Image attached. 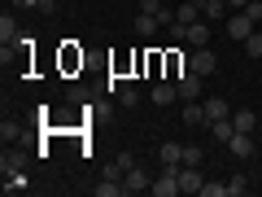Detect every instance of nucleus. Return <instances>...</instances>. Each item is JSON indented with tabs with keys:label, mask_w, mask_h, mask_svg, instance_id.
<instances>
[{
	"label": "nucleus",
	"mask_w": 262,
	"mask_h": 197,
	"mask_svg": "<svg viewBox=\"0 0 262 197\" xmlns=\"http://www.w3.org/2000/svg\"><path fill=\"white\" fill-rule=\"evenodd\" d=\"M149 193H153V197H175V193H179V167H162L158 175H153Z\"/></svg>",
	"instance_id": "1"
},
{
	"label": "nucleus",
	"mask_w": 262,
	"mask_h": 197,
	"mask_svg": "<svg viewBox=\"0 0 262 197\" xmlns=\"http://www.w3.org/2000/svg\"><path fill=\"white\" fill-rule=\"evenodd\" d=\"M253 31H258V22H253V18H249L245 9H236L232 18H227V35H232V40H241V44H245V40L253 35Z\"/></svg>",
	"instance_id": "2"
},
{
	"label": "nucleus",
	"mask_w": 262,
	"mask_h": 197,
	"mask_svg": "<svg viewBox=\"0 0 262 197\" xmlns=\"http://www.w3.org/2000/svg\"><path fill=\"white\" fill-rule=\"evenodd\" d=\"M175 88H179V101H201V75L196 70H184L175 79Z\"/></svg>",
	"instance_id": "3"
},
{
	"label": "nucleus",
	"mask_w": 262,
	"mask_h": 197,
	"mask_svg": "<svg viewBox=\"0 0 262 197\" xmlns=\"http://www.w3.org/2000/svg\"><path fill=\"white\" fill-rule=\"evenodd\" d=\"M201 184H206L201 167H188V162H179V193H201Z\"/></svg>",
	"instance_id": "4"
},
{
	"label": "nucleus",
	"mask_w": 262,
	"mask_h": 197,
	"mask_svg": "<svg viewBox=\"0 0 262 197\" xmlns=\"http://www.w3.org/2000/svg\"><path fill=\"white\" fill-rule=\"evenodd\" d=\"M149 101H153V105H170V101H179V88H175V79H158V84L149 88Z\"/></svg>",
	"instance_id": "5"
},
{
	"label": "nucleus",
	"mask_w": 262,
	"mask_h": 197,
	"mask_svg": "<svg viewBox=\"0 0 262 197\" xmlns=\"http://www.w3.org/2000/svg\"><path fill=\"white\" fill-rule=\"evenodd\" d=\"M188 70H196V75L206 79V75H214V70H219V62H214V53H210V48H196V53L188 57Z\"/></svg>",
	"instance_id": "6"
},
{
	"label": "nucleus",
	"mask_w": 262,
	"mask_h": 197,
	"mask_svg": "<svg viewBox=\"0 0 262 197\" xmlns=\"http://www.w3.org/2000/svg\"><path fill=\"white\" fill-rule=\"evenodd\" d=\"M210 35H214V22H192V27H184V44H196V48H206Z\"/></svg>",
	"instance_id": "7"
},
{
	"label": "nucleus",
	"mask_w": 262,
	"mask_h": 197,
	"mask_svg": "<svg viewBox=\"0 0 262 197\" xmlns=\"http://www.w3.org/2000/svg\"><path fill=\"white\" fill-rule=\"evenodd\" d=\"M122 180H127V193H149V184H153V180H149V171H144V167H131V171H127Z\"/></svg>",
	"instance_id": "8"
},
{
	"label": "nucleus",
	"mask_w": 262,
	"mask_h": 197,
	"mask_svg": "<svg viewBox=\"0 0 262 197\" xmlns=\"http://www.w3.org/2000/svg\"><path fill=\"white\" fill-rule=\"evenodd\" d=\"M22 188H31L27 171L22 167H5V193H22Z\"/></svg>",
	"instance_id": "9"
},
{
	"label": "nucleus",
	"mask_w": 262,
	"mask_h": 197,
	"mask_svg": "<svg viewBox=\"0 0 262 197\" xmlns=\"http://www.w3.org/2000/svg\"><path fill=\"white\" fill-rule=\"evenodd\" d=\"M210 131H214V141L219 145H227L236 136V123H232V114H227V119H210Z\"/></svg>",
	"instance_id": "10"
},
{
	"label": "nucleus",
	"mask_w": 262,
	"mask_h": 197,
	"mask_svg": "<svg viewBox=\"0 0 262 197\" xmlns=\"http://www.w3.org/2000/svg\"><path fill=\"white\" fill-rule=\"evenodd\" d=\"M184 123H188V127L210 123V119H206V101H184Z\"/></svg>",
	"instance_id": "11"
},
{
	"label": "nucleus",
	"mask_w": 262,
	"mask_h": 197,
	"mask_svg": "<svg viewBox=\"0 0 262 197\" xmlns=\"http://www.w3.org/2000/svg\"><path fill=\"white\" fill-rule=\"evenodd\" d=\"M227 149H232L236 158H249V153H253V136H249V131H236L232 141H227Z\"/></svg>",
	"instance_id": "12"
},
{
	"label": "nucleus",
	"mask_w": 262,
	"mask_h": 197,
	"mask_svg": "<svg viewBox=\"0 0 262 197\" xmlns=\"http://www.w3.org/2000/svg\"><path fill=\"white\" fill-rule=\"evenodd\" d=\"M158 158H162V167H179V162H184V145L166 141V145L158 149Z\"/></svg>",
	"instance_id": "13"
},
{
	"label": "nucleus",
	"mask_w": 262,
	"mask_h": 197,
	"mask_svg": "<svg viewBox=\"0 0 262 197\" xmlns=\"http://www.w3.org/2000/svg\"><path fill=\"white\" fill-rule=\"evenodd\" d=\"M158 27H162V18H158V13H140V18H136V31H140V35H158Z\"/></svg>",
	"instance_id": "14"
},
{
	"label": "nucleus",
	"mask_w": 262,
	"mask_h": 197,
	"mask_svg": "<svg viewBox=\"0 0 262 197\" xmlns=\"http://www.w3.org/2000/svg\"><path fill=\"white\" fill-rule=\"evenodd\" d=\"M227 114H232V105H227L223 96H210L206 101V119H227Z\"/></svg>",
	"instance_id": "15"
},
{
	"label": "nucleus",
	"mask_w": 262,
	"mask_h": 197,
	"mask_svg": "<svg viewBox=\"0 0 262 197\" xmlns=\"http://www.w3.org/2000/svg\"><path fill=\"white\" fill-rule=\"evenodd\" d=\"M0 44H18V22H13L9 13L0 18Z\"/></svg>",
	"instance_id": "16"
},
{
	"label": "nucleus",
	"mask_w": 262,
	"mask_h": 197,
	"mask_svg": "<svg viewBox=\"0 0 262 197\" xmlns=\"http://www.w3.org/2000/svg\"><path fill=\"white\" fill-rule=\"evenodd\" d=\"M223 13H227V0H206V9H201V18H206V22H219Z\"/></svg>",
	"instance_id": "17"
},
{
	"label": "nucleus",
	"mask_w": 262,
	"mask_h": 197,
	"mask_svg": "<svg viewBox=\"0 0 262 197\" xmlns=\"http://www.w3.org/2000/svg\"><path fill=\"white\" fill-rule=\"evenodd\" d=\"M249 193V175H232L227 180V197H245Z\"/></svg>",
	"instance_id": "18"
},
{
	"label": "nucleus",
	"mask_w": 262,
	"mask_h": 197,
	"mask_svg": "<svg viewBox=\"0 0 262 197\" xmlns=\"http://www.w3.org/2000/svg\"><path fill=\"white\" fill-rule=\"evenodd\" d=\"M232 123L236 131H253V110H232Z\"/></svg>",
	"instance_id": "19"
},
{
	"label": "nucleus",
	"mask_w": 262,
	"mask_h": 197,
	"mask_svg": "<svg viewBox=\"0 0 262 197\" xmlns=\"http://www.w3.org/2000/svg\"><path fill=\"white\" fill-rule=\"evenodd\" d=\"M118 105H140V92H136V88H118Z\"/></svg>",
	"instance_id": "20"
},
{
	"label": "nucleus",
	"mask_w": 262,
	"mask_h": 197,
	"mask_svg": "<svg viewBox=\"0 0 262 197\" xmlns=\"http://www.w3.org/2000/svg\"><path fill=\"white\" fill-rule=\"evenodd\" d=\"M245 53H249V57H262V31H253V35L245 40Z\"/></svg>",
	"instance_id": "21"
},
{
	"label": "nucleus",
	"mask_w": 262,
	"mask_h": 197,
	"mask_svg": "<svg viewBox=\"0 0 262 197\" xmlns=\"http://www.w3.org/2000/svg\"><path fill=\"white\" fill-rule=\"evenodd\" d=\"M201 197H227V184H210L206 180V184H201Z\"/></svg>",
	"instance_id": "22"
},
{
	"label": "nucleus",
	"mask_w": 262,
	"mask_h": 197,
	"mask_svg": "<svg viewBox=\"0 0 262 197\" xmlns=\"http://www.w3.org/2000/svg\"><path fill=\"white\" fill-rule=\"evenodd\" d=\"M131 167H136V158H131V153H118V158H114V171H122V175H127Z\"/></svg>",
	"instance_id": "23"
},
{
	"label": "nucleus",
	"mask_w": 262,
	"mask_h": 197,
	"mask_svg": "<svg viewBox=\"0 0 262 197\" xmlns=\"http://www.w3.org/2000/svg\"><path fill=\"white\" fill-rule=\"evenodd\" d=\"M184 162H188V167H201V149H192V145H184Z\"/></svg>",
	"instance_id": "24"
},
{
	"label": "nucleus",
	"mask_w": 262,
	"mask_h": 197,
	"mask_svg": "<svg viewBox=\"0 0 262 197\" xmlns=\"http://www.w3.org/2000/svg\"><path fill=\"white\" fill-rule=\"evenodd\" d=\"M245 13H249L253 22H262V0H249V5H245Z\"/></svg>",
	"instance_id": "25"
},
{
	"label": "nucleus",
	"mask_w": 262,
	"mask_h": 197,
	"mask_svg": "<svg viewBox=\"0 0 262 197\" xmlns=\"http://www.w3.org/2000/svg\"><path fill=\"white\" fill-rule=\"evenodd\" d=\"M140 9L144 13H162V0H140Z\"/></svg>",
	"instance_id": "26"
},
{
	"label": "nucleus",
	"mask_w": 262,
	"mask_h": 197,
	"mask_svg": "<svg viewBox=\"0 0 262 197\" xmlns=\"http://www.w3.org/2000/svg\"><path fill=\"white\" fill-rule=\"evenodd\" d=\"M35 9H44V13H57V0H35Z\"/></svg>",
	"instance_id": "27"
},
{
	"label": "nucleus",
	"mask_w": 262,
	"mask_h": 197,
	"mask_svg": "<svg viewBox=\"0 0 262 197\" xmlns=\"http://www.w3.org/2000/svg\"><path fill=\"white\" fill-rule=\"evenodd\" d=\"M245 5H249V0H227V9H245Z\"/></svg>",
	"instance_id": "28"
},
{
	"label": "nucleus",
	"mask_w": 262,
	"mask_h": 197,
	"mask_svg": "<svg viewBox=\"0 0 262 197\" xmlns=\"http://www.w3.org/2000/svg\"><path fill=\"white\" fill-rule=\"evenodd\" d=\"M13 5H18V9H27V5H35V0H13Z\"/></svg>",
	"instance_id": "29"
}]
</instances>
